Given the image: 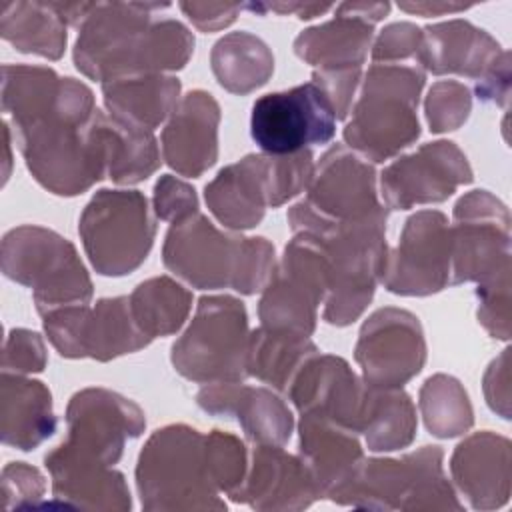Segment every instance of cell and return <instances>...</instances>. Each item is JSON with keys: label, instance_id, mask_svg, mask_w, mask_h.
I'll return each instance as SVG.
<instances>
[{"label": "cell", "instance_id": "1", "mask_svg": "<svg viewBox=\"0 0 512 512\" xmlns=\"http://www.w3.org/2000/svg\"><path fill=\"white\" fill-rule=\"evenodd\" d=\"M102 114L82 80L62 76L56 98L14 126L26 168L40 186L58 196H78L106 176Z\"/></svg>", "mask_w": 512, "mask_h": 512}, {"label": "cell", "instance_id": "2", "mask_svg": "<svg viewBox=\"0 0 512 512\" xmlns=\"http://www.w3.org/2000/svg\"><path fill=\"white\" fill-rule=\"evenodd\" d=\"M156 8L168 4L94 2L78 26L76 68L100 82L184 68L194 52V36L178 20H152Z\"/></svg>", "mask_w": 512, "mask_h": 512}, {"label": "cell", "instance_id": "3", "mask_svg": "<svg viewBox=\"0 0 512 512\" xmlns=\"http://www.w3.org/2000/svg\"><path fill=\"white\" fill-rule=\"evenodd\" d=\"M162 260L192 288H232L246 296L264 290L276 266L270 240L224 232L200 212L170 226Z\"/></svg>", "mask_w": 512, "mask_h": 512}, {"label": "cell", "instance_id": "4", "mask_svg": "<svg viewBox=\"0 0 512 512\" xmlns=\"http://www.w3.org/2000/svg\"><path fill=\"white\" fill-rule=\"evenodd\" d=\"M140 504L148 512L226 510L206 462V436L188 424L152 432L136 464Z\"/></svg>", "mask_w": 512, "mask_h": 512}, {"label": "cell", "instance_id": "5", "mask_svg": "<svg viewBox=\"0 0 512 512\" xmlns=\"http://www.w3.org/2000/svg\"><path fill=\"white\" fill-rule=\"evenodd\" d=\"M426 74L410 64H372L364 76L346 144L366 160L384 162L420 136L418 102Z\"/></svg>", "mask_w": 512, "mask_h": 512}, {"label": "cell", "instance_id": "6", "mask_svg": "<svg viewBox=\"0 0 512 512\" xmlns=\"http://www.w3.org/2000/svg\"><path fill=\"white\" fill-rule=\"evenodd\" d=\"M442 458L440 446H422L402 458H364L330 500L366 510H462Z\"/></svg>", "mask_w": 512, "mask_h": 512}, {"label": "cell", "instance_id": "7", "mask_svg": "<svg viewBox=\"0 0 512 512\" xmlns=\"http://www.w3.org/2000/svg\"><path fill=\"white\" fill-rule=\"evenodd\" d=\"M306 190V198L286 216L294 234L320 226L386 224L388 220V208L378 200L374 166L344 144L324 152Z\"/></svg>", "mask_w": 512, "mask_h": 512}, {"label": "cell", "instance_id": "8", "mask_svg": "<svg viewBox=\"0 0 512 512\" xmlns=\"http://www.w3.org/2000/svg\"><path fill=\"white\" fill-rule=\"evenodd\" d=\"M0 260L6 278L32 288L38 314L66 304H88L94 294L74 244L50 228L24 224L8 230Z\"/></svg>", "mask_w": 512, "mask_h": 512}, {"label": "cell", "instance_id": "9", "mask_svg": "<svg viewBox=\"0 0 512 512\" xmlns=\"http://www.w3.org/2000/svg\"><path fill=\"white\" fill-rule=\"evenodd\" d=\"M248 314L228 294L202 296L184 334L172 344L170 360L180 376L198 384L244 382L248 378Z\"/></svg>", "mask_w": 512, "mask_h": 512}, {"label": "cell", "instance_id": "10", "mask_svg": "<svg viewBox=\"0 0 512 512\" xmlns=\"http://www.w3.org/2000/svg\"><path fill=\"white\" fill-rule=\"evenodd\" d=\"M312 236L324 250L330 266V284L324 298V320L348 326L368 308L382 278L388 244L386 224L320 226Z\"/></svg>", "mask_w": 512, "mask_h": 512}, {"label": "cell", "instance_id": "11", "mask_svg": "<svg viewBox=\"0 0 512 512\" xmlns=\"http://www.w3.org/2000/svg\"><path fill=\"white\" fill-rule=\"evenodd\" d=\"M68 436L44 456L46 470L64 466H114L128 438L146 428L142 408L118 392L84 388L66 408Z\"/></svg>", "mask_w": 512, "mask_h": 512}, {"label": "cell", "instance_id": "12", "mask_svg": "<svg viewBox=\"0 0 512 512\" xmlns=\"http://www.w3.org/2000/svg\"><path fill=\"white\" fill-rule=\"evenodd\" d=\"M78 234L98 274L124 276L150 254L156 224L142 192L104 188L84 206Z\"/></svg>", "mask_w": 512, "mask_h": 512}, {"label": "cell", "instance_id": "13", "mask_svg": "<svg viewBox=\"0 0 512 512\" xmlns=\"http://www.w3.org/2000/svg\"><path fill=\"white\" fill-rule=\"evenodd\" d=\"M328 284L330 266L322 246L308 234H294L262 290L260 326L310 338Z\"/></svg>", "mask_w": 512, "mask_h": 512}, {"label": "cell", "instance_id": "14", "mask_svg": "<svg viewBox=\"0 0 512 512\" xmlns=\"http://www.w3.org/2000/svg\"><path fill=\"white\" fill-rule=\"evenodd\" d=\"M40 316L50 344L64 358L108 362L152 342L136 324L128 296L100 298L94 306L66 304Z\"/></svg>", "mask_w": 512, "mask_h": 512}, {"label": "cell", "instance_id": "15", "mask_svg": "<svg viewBox=\"0 0 512 512\" xmlns=\"http://www.w3.org/2000/svg\"><path fill=\"white\" fill-rule=\"evenodd\" d=\"M450 284L484 282L512 268L510 212L488 190H470L454 204Z\"/></svg>", "mask_w": 512, "mask_h": 512}, {"label": "cell", "instance_id": "16", "mask_svg": "<svg viewBox=\"0 0 512 512\" xmlns=\"http://www.w3.org/2000/svg\"><path fill=\"white\" fill-rule=\"evenodd\" d=\"M336 116L314 82L270 92L252 104L250 134L264 154H294L334 138Z\"/></svg>", "mask_w": 512, "mask_h": 512}, {"label": "cell", "instance_id": "17", "mask_svg": "<svg viewBox=\"0 0 512 512\" xmlns=\"http://www.w3.org/2000/svg\"><path fill=\"white\" fill-rule=\"evenodd\" d=\"M452 236L440 210L412 214L394 250H388L380 282L392 294L430 296L452 278Z\"/></svg>", "mask_w": 512, "mask_h": 512}, {"label": "cell", "instance_id": "18", "mask_svg": "<svg viewBox=\"0 0 512 512\" xmlns=\"http://www.w3.org/2000/svg\"><path fill=\"white\" fill-rule=\"evenodd\" d=\"M354 358L368 386L402 388L426 362V340L418 316L396 306L378 308L360 328Z\"/></svg>", "mask_w": 512, "mask_h": 512}, {"label": "cell", "instance_id": "19", "mask_svg": "<svg viewBox=\"0 0 512 512\" xmlns=\"http://www.w3.org/2000/svg\"><path fill=\"white\" fill-rule=\"evenodd\" d=\"M472 180L466 154L450 140H436L388 164L380 176V188L386 208L408 210L416 204L444 202L458 186Z\"/></svg>", "mask_w": 512, "mask_h": 512}, {"label": "cell", "instance_id": "20", "mask_svg": "<svg viewBox=\"0 0 512 512\" xmlns=\"http://www.w3.org/2000/svg\"><path fill=\"white\" fill-rule=\"evenodd\" d=\"M284 394L300 414L330 420L356 434L362 430L368 384L340 356L320 352L310 356Z\"/></svg>", "mask_w": 512, "mask_h": 512}, {"label": "cell", "instance_id": "21", "mask_svg": "<svg viewBox=\"0 0 512 512\" xmlns=\"http://www.w3.org/2000/svg\"><path fill=\"white\" fill-rule=\"evenodd\" d=\"M320 498L316 482L300 456L282 446L254 444L248 472L234 502L254 510H304Z\"/></svg>", "mask_w": 512, "mask_h": 512}, {"label": "cell", "instance_id": "22", "mask_svg": "<svg viewBox=\"0 0 512 512\" xmlns=\"http://www.w3.org/2000/svg\"><path fill=\"white\" fill-rule=\"evenodd\" d=\"M220 106L210 92L182 96L162 130V158L180 176L198 178L218 160Z\"/></svg>", "mask_w": 512, "mask_h": 512}, {"label": "cell", "instance_id": "23", "mask_svg": "<svg viewBox=\"0 0 512 512\" xmlns=\"http://www.w3.org/2000/svg\"><path fill=\"white\" fill-rule=\"evenodd\" d=\"M198 406L216 416H234L252 444L284 446L294 428L288 404L270 388L244 382L206 384L196 394Z\"/></svg>", "mask_w": 512, "mask_h": 512}, {"label": "cell", "instance_id": "24", "mask_svg": "<svg viewBox=\"0 0 512 512\" xmlns=\"http://www.w3.org/2000/svg\"><path fill=\"white\" fill-rule=\"evenodd\" d=\"M272 158L248 154L222 168L204 188V200L214 218L230 230H250L272 208Z\"/></svg>", "mask_w": 512, "mask_h": 512}, {"label": "cell", "instance_id": "25", "mask_svg": "<svg viewBox=\"0 0 512 512\" xmlns=\"http://www.w3.org/2000/svg\"><path fill=\"white\" fill-rule=\"evenodd\" d=\"M450 472L474 510L502 508L510 498V440L490 430L470 434L456 446Z\"/></svg>", "mask_w": 512, "mask_h": 512}, {"label": "cell", "instance_id": "26", "mask_svg": "<svg viewBox=\"0 0 512 512\" xmlns=\"http://www.w3.org/2000/svg\"><path fill=\"white\" fill-rule=\"evenodd\" d=\"M500 54L502 46L486 30L454 18L426 26L414 58L420 70L436 76L458 74L478 80Z\"/></svg>", "mask_w": 512, "mask_h": 512}, {"label": "cell", "instance_id": "27", "mask_svg": "<svg viewBox=\"0 0 512 512\" xmlns=\"http://www.w3.org/2000/svg\"><path fill=\"white\" fill-rule=\"evenodd\" d=\"M300 458L310 470L320 498H330L346 486L364 460L358 434L330 420L300 414Z\"/></svg>", "mask_w": 512, "mask_h": 512}, {"label": "cell", "instance_id": "28", "mask_svg": "<svg viewBox=\"0 0 512 512\" xmlns=\"http://www.w3.org/2000/svg\"><path fill=\"white\" fill-rule=\"evenodd\" d=\"M52 394L46 384L20 374L2 372L0 436L18 450H34L56 432Z\"/></svg>", "mask_w": 512, "mask_h": 512}, {"label": "cell", "instance_id": "29", "mask_svg": "<svg viewBox=\"0 0 512 512\" xmlns=\"http://www.w3.org/2000/svg\"><path fill=\"white\" fill-rule=\"evenodd\" d=\"M372 36L374 24L352 12L344 2L336 6L332 20L302 30L294 40V52L316 70L360 68Z\"/></svg>", "mask_w": 512, "mask_h": 512}, {"label": "cell", "instance_id": "30", "mask_svg": "<svg viewBox=\"0 0 512 512\" xmlns=\"http://www.w3.org/2000/svg\"><path fill=\"white\" fill-rule=\"evenodd\" d=\"M180 80L168 74H140L102 82V96L112 118L140 128L154 130L180 100Z\"/></svg>", "mask_w": 512, "mask_h": 512}, {"label": "cell", "instance_id": "31", "mask_svg": "<svg viewBox=\"0 0 512 512\" xmlns=\"http://www.w3.org/2000/svg\"><path fill=\"white\" fill-rule=\"evenodd\" d=\"M210 66L224 90L244 96L270 80L274 56L262 38L240 30L222 36L212 46Z\"/></svg>", "mask_w": 512, "mask_h": 512}, {"label": "cell", "instance_id": "32", "mask_svg": "<svg viewBox=\"0 0 512 512\" xmlns=\"http://www.w3.org/2000/svg\"><path fill=\"white\" fill-rule=\"evenodd\" d=\"M66 28L50 2H0V34L20 52L58 60L66 50Z\"/></svg>", "mask_w": 512, "mask_h": 512}, {"label": "cell", "instance_id": "33", "mask_svg": "<svg viewBox=\"0 0 512 512\" xmlns=\"http://www.w3.org/2000/svg\"><path fill=\"white\" fill-rule=\"evenodd\" d=\"M56 500L102 512H126L132 498L122 472L112 466H64L48 470Z\"/></svg>", "mask_w": 512, "mask_h": 512}, {"label": "cell", "instance_id": "34", "mask_svg": "<svg viewBox=\"0 0 512 512\" xmlns=\"http://www.w3.org/2000/svg\"><path fill=\"white\" fill-rule=\"evenodd\" d=\"M416 408L402 388H372L362 420L366 446L372 452H394L412 444L416 436Z\"/></svg>", "mask_w": 512, "mask_h": 512}, {"label": "cell", "instance_id": "35", "mask_svg": "<svg viewBox=\"0 0 512 512\" xmlns=\"http://www.w3.org/2000/svg\"><path fill=\"white\" fill-rule=\"evenodd\" d=\"M318 352L310 338L268 330L264 326L250 332L248 376L286 392L298 368Z\"/></svg>", "mask_w": 512, "mask_h": 512}, {"label": "cell", "instance_id": "36", "mask_svg": "<svg viewBox=\"0 0 512 512\" xmlns=\"http://www.w3.org/2000/svg\"><path fill=\"white\" fill-rule=\"evenodd\" d=\"M106 144V176L116 184H138L160 166V152L150 130L128 126L110 114H102Z\"/></svg>", "mask_w": 512, "mask_h": 512}, {"label": "cell", "instance_id": "37", "mask_svg": "<svg viewBox=\"0 0 512 512\" xmlns=\"http://www.w3.org/2000/svg\"><path fill=\"white\" fill-rule=\"evenodd\" d=\"M128 300L136 324L150 340L176 334L192 308V294L168 276H154L140 282Z\"/></svg>", "mask_w": 512, "mask_h": 512}, {"label": "cell", "instance_id": "38", "mask_svg": "<svg viewBox=\"0 0 512 512\" xmlns=\"http://www.w3.org/2000/svg\"><path fill=\"white\" fill-rule=\"evenodd\" d=\"M420 414L430 434L438 438H456L474 424V410L468 392L448 374L426 378L418 394Z\"/></svg>", "mask_w": 512, "mask_h": 512}, {"label": "cell", "instance_id": "39", "mask_svg": "<svg viewBox=\"0 0 512 512\" xmlns=\"http://www.w3.org/2000/svg\"><path fill=\"white\" fill-rule=\"evenodd\" d=\"M206 462L218 492L234 500L248 472L250 450L246 444L230 432L212 430L206 434Z\"/></svg>", "mask_w": 512, "mask_h": 512}, {"label": "cell", "instance_id": "40", "mask_svg": "<svg viewBox=\"0 0 512 512\" xmlns=\"http://www.w3.org/2000/svg\"><path fill=\"white\" fill-rule=\"evenodd\" d=\"M472 110L470 88L458 80H438L428 90L424 112L432 132L460 128Z\"/></svg>", "mask_w": 512, "mask_h": 512}, {"label": "cell", "instance_id": "41", "mask_svg": "<svg viewBox=\"0 0 512 512\" xmlns=\"http://www.w3.org/2000/svg\"><path fill=\"white\" fill-rule=\"evenodd\" d=\"M510 272L512 268H506L496 276L480 282L476 288L478 322L492 338L498 340L510 338Z\"/></svg>", "mask_w": 512, "mask_h": 512}, {"label": "cell", "instance_id": "42", "mask_svg": "<svg viewBox=\"0 0 512 512\" xmlns=\"http://www.w3.org/2000/svg\"><path fill=\"white\" fill-rule=\"evenodd\" d=\"M46 362V346L38 332L28 328H14L8 332L2 350V372L20 376L42 372Z\"/></svg>", "mask_w": 512, "mask_h": 512}, {"label": "cell", "instance_id": "43", "mask_svg": "<svg viewBox=\"0 0 512 512\" xmlns=\"http://www.w3.org/2000/svg\"><path fill=\"white\" fill-rule=\"evenodd\" d=\"M2 508L34 506L46 492L42 472L26 462H10L2 470Z\"/></svg>", "mask_w": 512, "mask_h": 512}, {"label": "cell", "instance_id": "44", "mask_svg": "<svg viewBox=\"0 0 512 512\" xmlns=\"http://www.w3.org/2000/svg\"><path fill=\"white\" fill-rule=\"evenodd\" d=\"M152 204L156 218L172 224L200 212L196 190L188 182L172 174H164L158 178V182L154 184Z\"/></svg>", "mask_w": 512, "mask_h": 512}, {"label": "cell", "instance_id": "45", "mask_svg": "<svg viewBox=\"0 0 512 512\" xmlns=\"http://www.w3.org/2000/svg\"><path fill=\"white\" fill-rule=\"evenodd\" d=\"M422 40V30L412 22H394L386 26L372 46L376 64H398V60L414 58Z\"/></svg>", "mask_w": 512, "mask_h": 512}, {"label": "cell", "instance_id": "46", "mask_svg": "<svg viewBox=\"0 0 512 512\" xmlns=\"http://www.w3.org/2000/svg\"><path fill=\"white\" fill-rule=\"evenodd\" d=\"M330 102L336 120H344L352 108V98L360 82V68L314 70L312 80Z\"/></svg>", "mask_w": 512, "mask_h": 512}, {"label": "cell", "instance_id": "47", "mask_svg": "<svg viewBox=\"0 0 512 512\" xmlns=\"http://www.w3.org/2000/svg\"><path fill=\"white\" fill-rule=\"evenodd\" d=\"M484 398L488 406L502 416L510 418V348H504L486 368L484 380Z\"/></svg>", "mask_w": 512, "mask_h": 512}, {"label": "cell", "instance_id": "48", "mask_svg": "<svg viewBox=\"0 0 512 512\" xmlns=\"http://www.w3.org/2000/svg\"><path fill=\"white\" fill-rule=\"evenodd\" d=\"M180 10L200 32H218L238 18L242 6L216 2H180Z\"/></svg>", "mask_w": 512, "mask_h": 512}, {"label": "cell", "instance_id": "49", "mask_svg": "<svg viewBox=\"0 0 512 512\" xmlns=\"http://www.w3.org/2000/svg\"><path fill=\"white\" fill-rule=\"evenodd\" d=\"M510 52L502 50V54L496 58V62L490 66V70L476 80V96L482 102H492L498 106L508 104L510 96Z\"/></svg>", "mask_w": 512, "mask_h": 512}, {"label": "cell", "instance_id": "50", "mask_svg": "<svg viewBox=\"0 0 512 512\" xmlns=\"http://www.w3.org/2000/svg\"><path fill=\"white\" fill-rule=\"evenodd\" d=\"M242 8H248L250 12L264 14V12H278V14H294L298 18H316L332 8V4H312V2H266V4H246Z\"/></svg>", "mask_w": 512, "mask_h": 512}, {"label": "cell", "instance_id": "51", "mask_svg": "<svg viewBox=\"0 0 512 512\" xmlns=\"http://www.w3.org/2000/svg\"><path fill=\"white\" fill-rule=\"evenodd\" d=\"M474 4H456V2H436V0H422V2H398V8L410 14L420 16H440V14H456L472 8Z\"/></svg>", "mask_w": 512, "mask_h": 512}, {"label": "cell", "instance_id": "52", "mask_svg": "<svg viewBox=\"0 0 512 512\" xmlns=\"http://www.w3.org/2000/svg\"><path fill=\"white\" fill-rule=\"evenodd\" d=\"M2 128H4V148H6V172H4V182H6L10 176V128L6 122Z\"/></svg>", "mask_w": 512, "mask_h": 512}]
</instances>
